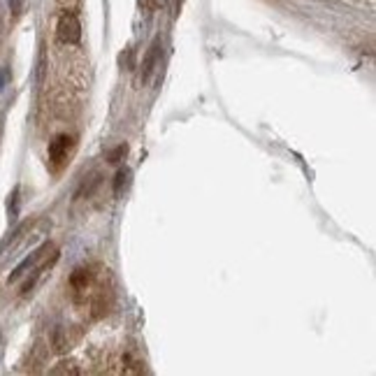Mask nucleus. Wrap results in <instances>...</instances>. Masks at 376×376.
Wrapping results in <instances>:
<instances>
[{"label": "nucleus", "instance_id": "nucleus-7", "mask_svg": "<svg viewBox=\"0 0 376 376\" xmlns=\"http://www.w3.org/2000/svg\"><path fill=\"white\" fill-rule=\"evenodd\" d=\"M128 179H130V170L124 168V170H119L117 172V182H114V193H121V188H126L128 186Z\"/></svg>", "mask_w": 376, "mask_h": 376}, {"label": "nucleus", "instance_id": "nucleus-9", "mask_svg": "<svg viewBox=\"0 0 376 376\" xmlns=\"http://www.w3.org/2000/svg\"><path fill=\"white\" fill-rule=\"evenodd\" d=\"M124 154H126V147H119V149L110 156V161H112V163H119V156H124Z\"/></svg>", "mask_w": 376, "mask_h": 376}, {"label": "nucleus", "instance_id": "nucleus-10", "mask_svg": "<svg viewBox=\"0 0 376 376\" xmlns=\"http://www.w3.org/2000/svg\"><path fill=\"white\" fill-rule=\"evenodd\" d=\"M10 7H12L14 17H19V14H21V0H10Z\"/></svg>", "mask_w": 376, "mask_h": 376}, {"label": "nucleus", "instance_id": "nucleus-6", "mask_svg": "<svg viewBox=\"0 0 376 376\" xmlns=\"http://www.w3.org/2000/svg\"><path fill=\"white\" fill-rule=\"evenodd\" d=\"M75 365V360H65V363H61V367H54L52 374H82V370Z\"/></svg>", "mask_w": 376, "mask_h": 376}, {"label": "nucleus", "instance_id": "nucleus-8", "mask_svg": "<svg viewBox=\"0 0 376 376\" xmlns=\"http://www.w3.org/2000/svg\"><path fill=\"white\" fill-rule=\"evenodd\" d=\"M140 3L144 5V10H156L161 5V0H140Z\"/></svg>", "mask_w": 376, "mask_h": 376}, {"label": "nucleus", "instance_id": "nucleus-5", "mask_svg": "<svg viewBox=\"0 0 376 376\" xmlns=\"http://www.w3.org/2000/svg\"><path fill=\"white\" fill-rule=\"evenodd\" d=\"M158 54H161V40H154L149 47L147 56L142 59V65H140V79L142 82H149L151 72L156 70V63H158Z\"/></svg>", "mask_w": 376, "mask_h": 376}, {"label": "nucleus", "instance_id": "nucleus-4", "mask_svg": "<svg viewBox=\"0 0 376 376\" xmlns=\"http://www.w3.org/2000/svg\"><path fill=\"white\" fill-rule=\"evenodd\" d=\"M79 337H82V332L75 330V328H56L54 337H52L54 351L56 353H68L72 346L79 342Z\"/></svg>", "mask_w": 376, "mask_h": 376}, {"label": "nucleus", "instance_id": "nucleus-2", "mask_svg": "<svg viewBox=\"0 0 376 376\" xmlns=\"http://www.w3.org/2000/svg\"><path fill=\"white\" fill-rule=\"evenodd\" d=\"M75 149H77V142H75V137H72V135H68V133L56 135L54 140L49 142V151H47L49 168H52V172H61V170L68 168L70 158H72V154H75Z\"/></svg>", "mask_w": 376, "mask_h": 376}, {"label": "nucleus", "instance_id": "nucleus-3", "mask_svg": "<svg viewBox=\"0 0 376 376\" xmlns=\"http://www.w3.org/2000/svg\"><path fill=\"white\" fill-rule=\"evenodd\" d=\"M56 35L63 45H77L82 40V24H79L75 12H63L59 17V26H56Z\"/></svg>", "mask_w": 376, "mask_h": 376}, {"label": "nucleus", "instance_id": "nucleus-1", "mask_svg": "<svg viewBox=\"0 0 376 376\" xmlns=\"http://www.w3.org/2000/svg\"><path fill=\"white\" fill-rule=\"evenodd\" d=\"M70 286H72V295H75V302L89 307L93 318L105 316L112 309L114 291L107 267L103 265L77 267L70 277Z\"/></svg>", "mask_w": 376, "mask_h": 376}]
</instances>
